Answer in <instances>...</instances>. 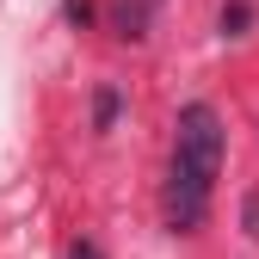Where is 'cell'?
<instances>
[{
	"label": "cell",
	"mask_w": 259,
	"mask_h": 259,
	"mask_svg": "<svg viewBox=\"0 0 259 259\" xmlns=\"http://www.w3.org/2000/svg\"><path fill=\"white\" fill-rule=\"evenodd\" d=\"M222 117L216 105L191 99L173 123V167H167V229L173 235H191L198 222L210 216V198H216V173H222Z\"/></svg>",
	"instance_id": "6da1fadb"
},
{
	"label": "cell",
	"mask_w": 259,
	"mask_h": 259,
	"mask_svg": "<svg viewBox=\"0 0 259 259\" xmlns=\"http://www.w3.org/2000/svg\"><path fill=\"white\" fill-rule=\"evenodd\" d=\"M117 105H123V99H117V87H99V99H93V123L111 130V123H117Z\"/></svg>",
	"instance_id": "7a4b0ae2"
},
{
	"label": "cell",
	"mask_w": 259,
	"mask_h": 259,
	"mask_svg": "<svg viewBox=\"0 0 259 259\" xmlns=\"http://www.w3.org/2000/svg\"><path fill=\"white\" fill-rule=\"evenodd\" d=\"M247 25H253V7H247V0H229V7H222V31H229V37H241Z\"/></svg>",
	"instance_id": "3957f363"
},
{
	"label": "cell",
	"mask_w": 259,
	"mask_h": 259,
	"mask_svg": "<svg viewBox=\"0 0 259 259\" xmlns=\"http://www.w3.org/2000/svg\"><path fill=\"white\" fill-rule=\"evenodd\" d=\"M62 13H68L74 25H87V19H93V7H87V0H68V7H62Z\"/></svg>",
	"instance_id": "277c9868"
},
{
	"label": "cell",
	"mask_w": 259,
	"mask_h": 259,
	"mask_svg": "<svg viewBox=\"0 0 259 259\" xmlns=\"http://www.w3.org/2000/svg\"><path fill=\"white\" fill-rule=\"evenodd\" d=\"M68 259H105V253L93 247V241H74V253H68Z\"/></svg>",
	"instance_id": "5b68a950"
}]
</instances>
